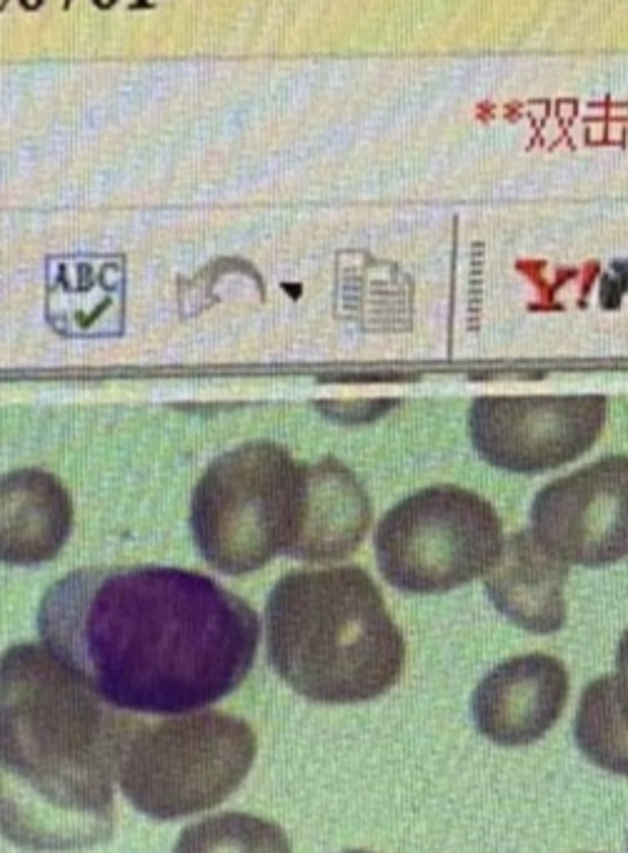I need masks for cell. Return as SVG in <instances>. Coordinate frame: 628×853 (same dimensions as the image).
<instances>
[{"instance_id": "cell-6", "label": "cell", "mask_w": 628, "mask_h": 853, "mask_svg": "<svg viewBox=\"0 0 628 853\" xmlns=\"http://www.w3.org/2000/svg\"><path fill=\"white\" fill-rule=\"evenodd\" d=\"M503 546L498 513L461 486L403 498L378 523L383 578L406 593H446L491 571Z\"/></svg>"}, {"instance_id": "cell-3", "label": "cell", "mask_w": 628, "mask_h": 853, "mask_svg": "<svg viewBox=\"0 0 628 853\" xmlns=\"http://www.w3.org/2000/svg\"><path fill=\"white\" fill-rule=\"evenodd\" d=\"M268 661L316 703H363L398 683L406 641L358 566L291 571L266 603Z\"/></svg>"}, {"instance_id": "cell-8", "label": "cell", "mask_w": 628, "mask_h": 853, "mask_svg": "<svg viewBox=\"0 0 628 853\" xmlns=\"http://www.w3.org/2000/svg\"><path fill=\"white\" fill-rule=\"evenodd\" d=\"M533 536L558 561L598 568L628 551V461H596L543 488L533 503Z\"/></svg>"}, {"instance_id": "cell-4", "label": "cell", "mask_w": 628, "mask_h": 853, "mask_svg": "<svg viewBox=\"0 0 628 853\" xmlns=\"http://www.w3.org/2000/svg\"><path fill=\"white\" fill-rule=\"evenodd\" d=\"M306 503L303 466L278 443L251 441L213 461L193 493L191 528L208 566L243 576L291 551Z\"/></svg>"}, {"instance_id": "cell-7", "label": "cell", "mask_w": 628, "mask_h": 853, "mask_svg": "<svg viewBox=\"0 0 628 853\" xmlns=\"http://www.w3.org/2000/svg\"><path fill=\"white\" fill-rule=\"evenodd\" d=\"M606 421L601 396H486L471 408L468 428L491 466L541 473L576 461Z\"/></svg>"}, {"instance_id": "cell-11", "label": "cell", "mask_w": 628, "mask_h": 853, "mask_svg": "<svg viewBox=\"0 0 628 853\" xmlns=\"http://www.w3.org/2000/svg\"><path fill=\"white\" fill-rule=\"evenodd\" d=\"M568 566L538 543L531 531L513 533L486 573L493 606L528 633H556L566 623Z\"/></svg>"}, {"instance_id": "cell-5", "label": "cell", "mask_w": 628, "mask_h": 853, "mask_svg": "<svg viewBox=\"0 0 628 853\" xmlns=\"http://www.w3.org/2000/svg\"><path fill=\"white\" fill-rule=\"evenodd\" d=\"M251 723L221 711L136 721L118 763L128 801L158 821H176L226 801L251 771Z\"/></svg>"}, {"instance_id": "cell-9", "label": "cell", "mask_w": 628, "mask_h": 853, "mask_svg": "<svg viewBox=\"0 0 628 853\" xmlns=\"http://www.w3.org/2000/svg\"><path fill=\"white\" fill-rule=\"evenodd\" d=\"M568 701V671L558 658L528 653L503 661L476 686L473 721L498 746H528L561 718Z\"/></svg>"}, {"instance_id": "cell-10", "label": "cell", "mask_w": 628, "mask_h": 853, "mask_svg": "<svg viewBox=\"0 0 628 853\" xmlns=\"http://www.w3.org/2000/svg\"><path fill=\"white\" fill-rule=\"evenodd\" d=\"M73 503L56 476L36 468L0 478V563L41 566L66 546Z\"/></svg>"}, {"instance_id": "cell-2", "label": "cell", "mask_w": 628, "mask_h": 853, "mask_svg": "<svg viewBox=\"0 0 628 853\" xmlns=\"http://www.w3.org/2000/svg\"><path fill=\"white\" fill-rule=\"evenodd\" d=\"M136 718L106 703L38 643L0 656V836L26 851H78L116 831L113 778Z\"/></svg>"}, {"instance_id": "cell-14", "label": "cell", "mask_w": 628, "mask_h": 853, "mask_svg": "<svg viewBox=\"0 0 628 853\" xmlns=\"http://www.w3.org/2000/svg\"><path fill=\"white\" fill-rule=\"evenodd\" d=\"M343 853H373V851H358V848H353V851H343Z\"/></svg>"}, {"instance_id": "cell-13", "label": "cell", "mask_w": 628, "mask_h": 853, "mask_svg": "<svg viewBox=\"0 0 628 853\" xmlns=\"http://www.w3.org/2000/svg\"><path fill=\"white\" fill-rule=\"evenodd\" d=\"M173 853H293L278 823L231 811L183 828Z\"/></svg>"}, {"instance_id": "cell-12", "label": "cell", "mask_w": 628, "mask_h": 853, "mask_svg": "<svg viewBox=\"0 0 628 853\" xmlns=\"http://www.w3.org/2000/svg\"><path fill=\"white\" fill-rule=\"evenodd\" d=\"M306 503L301 528L288 556L298 561H341L361 546L373 508L366 488L336 458L303 466Z\"/></svg>"}, {"instance_id": "cell-1", "label": "cell", "mask_w": 628, "mask_h": 853, "mask_svg": "<svg viewBox=\"0 0 628 853\" xmlns=\"http://www.w3.org/2000/svg\"><path fill=\"white\" fill-rule=\"evenodd\" d=\"M38 633L116 711L188 716L243 686L261 621L251 603L198 571L86 568L43 593Z\"/></svg>"}]
</instances>
